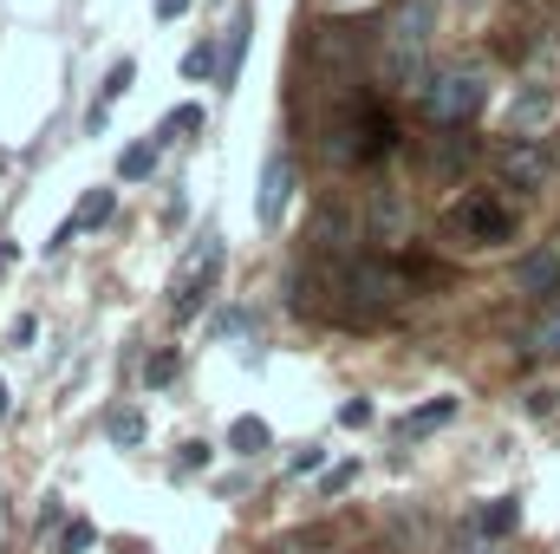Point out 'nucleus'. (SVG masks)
Masks as SVG:
<instances>
[{"label": "nucleus", "instance_id": "1", "mask_svg": "<svg viewBox=\"0 0 560 554\" xmlns=\"http://www.w3.org/2000/svg\"><path fill=\"white\" fill-rule=\"evenodd\" d=\"M430 33H436V0H398L385 20V79L398 92L430 85Z\"/></svg>", "mask_w": 560, "mask_h": 554}, {"label": "nucleus", "instance_id": "2", "mask_svg": "<svg viewBox=\"0 0 560 554\" xmlns=\"http://www.w3.org/2000/svg\"><path fill=\"white\" fill-rule=\"evenodd\" d=\"M423 118L430 125H469L482 105H489V66H476V59H456V66H436L430 72V85L418 92Z\"/></svg>", "mask_w": 560, "mask_h": 554}, {"label": "nucleus", "instance_id": "3", "mask_svg": "<svg viewBox=\"0 0 560 554\" xmlns=\"http://www.w3.org/2000/svg\"><path fill=\"white\" fill-rule=\"evenodd\" d=\"M443 229H450V242H456V249H502V242H515L522 216H515V203H509V196H495V189H469V196H456V203H450Z\"/></svg>", "mask_w": 560, "mask_h": 554}, {"label": "nucleus", "instance_id": "4", "mask_svg": "<svg viewBox=\"0 0 560 554\" xmlns=\"http://www.w3.org/2000/svg\"><path fill=\"white\" fill-rule=\"evenodd\" d=\"M392 143H398V125L385 118V105H365V99H359V105L326 131V157H332V163H372V157H385Z\"/></svg>", "mask_w": 560, "mask_h": 554}, {"label": "nucleus", "instance_id": "5", "mask_svg": "<svg viewBox=\"0 0 560 554\" xmlns=\"http://www.w3.org/2000/svg\"><path fill=\"white\" fill-rule=\"evenodd\" d=\"M215 275H222V242H215V235H202V249L189 255V268H183V280H176V300H170L176 326H189V320L209 307V293H215Z\"/></svg>", "mask_w": 560, "mask_h": 554}, {"label": "nucleus", "instance_id": "6", "mask_svg": "<svg viewBox=\"0 0 560 554\" xmlns=\"http://www.w3.org/2000/svg\"><path fill=\"white\" fill-rule=\"evenodd\" d=\"M495 176H502V189H522V196L548 189V150H541V138L495 143Z\"/></svg>", "mask_w": 560, "mask_h": 554}, {"label": "nucleus", "instance_id": "7", "mask_svg": "<svg viewBox=\"0 0 560 554\" xmlns=\"http://www.w3.org/2000/svg\"><path fill=\"white\" fill-rule=\"evenodd\" d=\"M346 293L365 300V307H398L405 275H398L392 262H352V268H346Z\"/></svg>", "mask_w": 560, "mask_h": 554}, {"label": "nucleus", "instance_id": "8", "mask_svg": "<svg viewBox=\"0 0 560 554\" xmlns=\"http://www.w3.org/2000/svg\"><path fill=\"white\" fill-rule=\"evenodd\" d=\"M287 203H293V163L287 157H268V170H261V196H255V222L261 229H275L280 216H287Z\"/></svg>", "mask_w": 560, "mask_h": 554}, {"label": "nucleus", "instance_id": "9", "mask_svg": "<svg viewBox=\"0 0 560 554\" xmlns=\"http://www.w3.org/2000/svg\"><path fill=\"white\" fill-rule=\"evenodd\" d=\"M515 293L555 300V293H560V255H555V249H528V255L515 262Z\"/></svg>", "mask_w": 560, "mask_h": 554}, {"label": "nucleus", "instance_id": "10", "mask_svg": "<svg viewBox=\"0 0 560 554\" xmlns=\"http://www.w3.org/2000/svg\"><path fill=\"white\" fill-rule=\"evenodd\" d=\"M112 209H118V196H112V189H92V196H85V203H79V209H72L66 222H59V235H52V249H66V242H79L85 229H105V222H112Z\"/></svg>", "mask_w": 560, "mask_h": 554}, {"label": "nucleus", "instance_id": "11", "mask_svg": "<svg viewBox=\"0 0 560 554\" xmlns=\"http://www.w3.org/2000/svg\"><path fill=\"white\" fill-rule=\"evenodd\" d=\"M548 118H555V92L528 85V92L515 99V112H509V138H535V131H541Z\"/></svg>", "mask_w": 560, "mask_h": 554}, {"label": "nucleus", "instance_id": "12", "mask_svg": "<svg viewBox=\"0 0 560 554\" xmlns=\"http://www.w3.org/2000/svg\"><path fill=\"white\" fill-rule=\"evenodd\" d=\"M131 85H138V66H131V59H118V66L105 72V85H98V105H92V125H105V105H112V99H125Z\"/></svg>", "mask_w": 560, "mask_h": 554}, {"label": "nucleus", "instance_id": "13", "mask_svg": "<svg viewBox=\"0 0 560 554\" xmlns=\"http://www.w3.org/2000/svg\"><path fill=\"white\" fill-rule=\"evenodd\" d=\"M528 353H541V359H560V300L528 326Z\"/></svg>", "mask_w": 560, "mask_h": 554}, {"label": "nucleus", "instance_id": "14", "mask_svg": "<svg viewBox=\"0 0 560 554\" xmlns=\"http://www.w3.org/2000/svg\"><path fill=\"white\" fill-rule=\"evenodd\" d=\"M372 235H378V242H398V235H405V203H398V196H378V203H372Z\"/></svg>", "mask_w": 560, "mask_h": 554}, {"label": "nucleus", "instance_id": "15", "mask_svg": "<svg viewBox=\"0 0 560 554\" xmlns=\"http://www.w3.org/2000/svg\"><path fill=\"white\" fill-rule=\"evenodd\" d=\"M229 450H235V457L268 450V424H261V417H235V424H229Z\"/></svg>", "mask_w": 560, "mask_h": 554}, {"label": "nucleus", "instance_id": "16", "mask_svg": "<svg viewBox=\"0 0 560 554\" xmlns=\"http://www.w3.org/2000/svg\"><path fill=\"white\" fill-rule=\"evenodd\" d=\"M456 417V399H436V405H423V412L405 417V437H423V430H436V424H450Z\"/></svg>", "mask_w": 560, "mask_h": 554}, {"label": "nucleus", "instance_id": "17", "mask_svg": "<svg viewBox=\"0 0 560 554\" xmlns=\"http://www.w3.org/2000/svg\"><path fill=\"white\" fill-rule=\"evenodd\" d=\"M242 53H248V13L235 20V33H229V46H222V85H235V72H242Z\"/></svg>", "mask_w": 560, "mask_h": 554}, {"label": "nucleus", "instance_id": "18", "mask_svg": "<svg viewBox=\"0 0 560 554\" xmlns=\"http://www.w3.org/2000/svg\"><path fill=\"white\" fill-rule=\"evenodd\" d=\"M150 170H156V143H131V150L118 157V176H125V183H143Z\"/></svg>", "mask_w": 560, "mask_h": 554}, {"label": "nucleus", "instance_id": "19", "mask_svg": "<svg viewBox=\"0 0 560 554\" xmlns=\"http://www.w3.org/2000/svg\"><path fill=\"white\" fill-rule=\"evenodd\" d=\"M515 522H522V509H515V503H509V496H502V503H495V509H482V516H476V529H482V535H509V529H515Z\"/></svg>", "mask_w": 560, "mask_h": 554}, {"label": "nucleus", "instance_id": "20", "mask_svg": "<svg viewBox=\"0 0 560 554\" xmlns=\"http://www.w3.org/2000/svg\"><path fill=\"white\" fill-rule=\"evenodd\" d=\"M105 430H112V443H143V412L138 405H125V412H112Z\"/></svg>", "mask_w": 560, "mask_h": 554}, {"label": "nucleus", "instance_id": "21", "mask_svg": "<svg viewBox=\"0 0 560 554\" xmlns=\"http://www.w3.org/2000/svg\"><path fill=\"white\" fill-rule=\"evenodd\" d=\"M92 542H98V529H92V522H85V516H79V522H66V529H59V554H79V549H92Z\"/></svg>", "mask_w": 560, "mask_h": 554}, {"label": "nucleus", "instance_id": "22", "mask_svg": "<svg viewBox=\"0 0 560 554\" xmlns=\"http://www.w3.org/2000/svg\"><path fill=\"white\" fill-rule=\"evenodd\" d=\"M183 72H189V79H209V72H222V53H215V46H196V53L183 59Z\"/></svg>", "mask_w": 560, "mask_h": 554}, {"label": "nucleus", "instance_id": "23", "mask_svg": "<svg viewBox=\"0 0 560 554\" xmlns=\"http://www.w3.org/2000/svg\"><path fill=\"white\" fill-rule=\"evenodd\" d=\"M176 379V353H156L150 366H143V385H170Z\"/></svg>", "mask_w": 560, "mask_h": 554}, {"label": "nucleus", "instance_id": "24", "mask_svg": "<svg viewBox=\"0 0 560 554\" xmlns=\"http://www.w3.org/2000/svg\"><path fill=\"white\" fill-rule=\"evenodd\" d=\"M176 131H202V112H196V105H183V112L163 125V138H176Z\"/></svg>", "mask_w": 560, "mask_h": 554}, {"label": "nucleus", "instance_id": "25", "mask_svg": "<svg viewBox=\"0 0 560 554\" xmlns=\"http://www.w3.org/2000/svg\"><path fill=\"white\" fill-rule=\"evenodd\" d=\"M176 463H183V470H189V476H196V470H202V463H209V443H183V457H176Z\"/></svg>", "mask_w": 560, "mask_h": 554}, {"label": "nucleus", "instance_id": "26", "mask_svg": "<svg viewBox=\"0 0 560 554\" xmlns=\"http://www.w3.org/2000/svg\"><path fill=\"white\" fill-rule=\"evenodd\" d=\"M528 412L548 417V412H555V392H548V385H541V392H528Z\"/></svg>", "mask_w": 560, "mask_h": 554}, {"label": "nucleus", "instance_id": "27", "mask_svg": "<svg viewBox=\"0 0 560 554\" xmlns=\"http://www.w3.org/2000/svg\"><path fill=\"white\" fill-rule=\"evenodd\" d=\"M176 13H189V0H156V20H176Z\"/></svg>", "mask_w": 560, "mask_h": 554}, {"label": "nucleus", "instance_id": "28", "mask_svg": "<svg viewBox=\"0 0 560 554\" xmlns=\"http://www.w3.org/2000/svg\"><path fill=\"white\" fill-rule=\"evenodd\" d=\"M463 7H476V0H463Z\"/></svg>", "mask_w": 560, "mask_h": 554}]
</instances>
